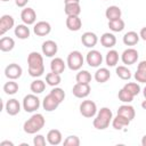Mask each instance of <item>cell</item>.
Instances as JSON below:
<instances>
[{
    "mask_svg": "<svg viewBox=\"0 0 146 146\" xmlns=\"http://www.w3.org/2000/svg\"><path fill=\"white\" fill-rule=\"evenodd\" d=\"M44 124H46V120L43 115L40 113H35L24 122L23 130L29 135H34L38 131H40L44 127Z\"/></svg>",
    "mask_w": 146,
    "mask_h": 146,
    "instance_id": "cell-3",
    "label": "cell"
},
{
    "mask_svg": "<svg viewBox=\"0 0 146 146\" xmlns=\"http://www.w3.org/2000/svg\"><path fill=\"white\" fill-rule=\"evenodd\" d=\"M105 1H106V0H105Z\"/></svg>",
    "mask_w": 146,
    "mask_h": 146,
    "instance_id": "cell-51",
    "label": "cell"
},
{
    "mask_svg": "<svg viewBox=\"0 0 146 146\" xmlns=\"http://www.w3.org/2000/svg\"><path fill=\"white\" fill-rule=\"evenodd\" d=\"M75 80L79 83H90L91 74L86 70H79V72L75 75Z\"/></svg>",
    "mask_w": 146,
    "mask_h": 146,
    "instance_id": "cell-36",
    "label": "cell"
},
{
    "mask_svg": "<svg viewBox=\"0 0 146 146\" xmlns=\"http://www.w3.org/2000/svg\"><path fill=\"white\" fill-rule=\"evenodd\" d=\"M135 79L137 82L146 83V60L139 62L137 66V71L135 73Z\"/></svg>",
    "mask_w": 146,
    "mask_h": 146,
    "instance_id": "cell-21",
    "label": "cell"
},
{
    "mask_svg": "<svg viewBox=\"0 0 146 146\" xmlns=\"http://www.w3.org/2000/svg\"><path fill=\"white\" fill-rule=\"evenodd\" d=\"M121 15H122V11H121L120 7H117V6H110L105 10V16L108 21L119 19V18H121Z\"/></svg>",
    "mask_w": 146,
    "mask_h": 146,
    "instance_id": "cell-28",
    "label": "cell"
},
{
    "mask_svg": "<svg viewBox=\"0 0 146 146\" xmlns=\"http://www.w3.org/2000/svg\"><path fill=\"white\" fill-rule=\"evenodd\" d=\"M21 19L23 21L24 24L26 25H32L35 23L36 21V13L34 11L33 8L31 7H27V8H24L21 13Z\"/></svg>",
    "mask_w": 146,
    "mask_h": 146,
    "instance_id": "cell-14",
    "label": "cell"
},
{
    "mask_svg": "<svg viewBox=\"0 0 146 146\" xmlns=\"http://www.w3.org/2000/svg\"><path fill=\"white\" fill-rule=\"evenodd\" d=\"M115 73H116V75H117L121 80L127 81V80H130V79H131V71H130L127 66H124V65L117 66V67L115 68Z\"/></svg>",
    "mask_w": 146,
    "mask_h": 146,
    "instance_id": "cell-33",
    "label": "cell"
},
{
    "mask_svg": "<svg viewBox=\"0 0 146 146\" xmlns=\"http://www.w3.org/2000/svg\"><path fill=\"white\" fill-rule=\"evenodd\" d=\"M105 62H106V65L110 66V67H114L116 66L117 62H119V52L114 49H111L110 51H107L106 54V57H105Z\"/></svg>",
    "mask_w": 146,
    "mask_h": 146,
    "instance_id": "cell-31",
    "label": "cell"
},
{
    "mask_svg": "<svg viewBox=\"0 0 146 146\" xmlns=\"http://www.w3.org/2000/svg\"><path fill=\"white\" fill-rule=\"evenodd\" d=\"M46 82H47V84H49L50 87H57V86L62 82L60 74L54 73V72L47 73V75H46Z\"/></svg>",
    "mask_w": 146,
    "mask_h": 146,
    "instance_id": "cell-34",
    "label": "cell"
},
{
    "mask_svg": "<svg viewBox=\"0 0 146 146\" xmlns=\"http://www.w3.org/2000/svg\"><path fill=\"white\" fill-rule=\"evenodd\" d=\"M129 123H130V120H128L127 117H124L120 114H116V116L113 117V120H112V127L115 130H122L123 128L128 127Z\"/></svg>",
    "mask_w": 146,
    "mask_h": 146,
    "instance_id": "cell-25",
    "label": "cell"
},
{
    "mask_svg": "<svg viewBox=\"0 0 146 146\" xmlns=\"http://www.w3.org/2000/svg\"><path fill=\"white\" fill-rule=\"evenodd\" d=\"M138 57H139V54L135 48H128L122 52L121 60L125 65H133L135 63H137Z\"/></svg>",
    "mask_w": 146,
    "mask_h": 146,
    "instance_id": "cell-8",
    "label": "cell"
},
{
    "mask_svg": "<svg viewBox=\"0 0 146 146\" xmlns=\"http://www.w3.org/2000/svg\"><path fill=\"white\" fill-rule=\"evenodd\" d=\"M80 113L82 116L84 117H94L96 114H97V105L94 100H83L81 104H80Z\"/></svg>",
    "mask_w": 146,
    "mask_h": 146,
    "instance_id": "cell-6",
    "label": "cell"
},
{
    "mask_svg": "<svg viewBox=\"0 0 146 146\" xmlns=\"http://www.w3.org/2000/svg\"><path fill=\"white\" fill-rule=\"evenodd\" d=\"M83 63H84L83 56H82V54L79 50H73V51H71L68 54L66 64H67V66H68L70 70H72V71H79L82 67Z\"/></svg>",
    "mask_w": 146,
    "mask_h": 146,
    "instance_id": "cell-4",
    "label": "cell"
},
{
    "mask_svg": "<svg viewBox=\"0 0 146 146\" xmlns=\"http://www.w3.org/2000/svg\"><path fill=\"white\" fill-rule=\"evenodd\" d=\"M15 47V40L10 36H2L0 39V50L3 52L11 51Z\"/></svg>",
    "mask_w": 146,
    "mask_h": 146,
    "instance_id": "cell-30",
    "label": "cell"
},
{
    "mask_svg": "<svg viewBox=\"0 0 146 146\" xmlns=\"http://www.w3.org/2000/svg\"><path fill=\"white\" fill-rule=\"evenodd\" d=\"M74 2L80 3V0H64V3H74Z\"/></svg>",
    "mask_w": 146,
    "mask_h": 146,
    "instance_id": "cell-46",
    "label": "cell"
},
{
    "mask_svg": "<svg viewBox=\"0 0 146 146\" xmlns=\"http://www.w3.org/2000/svg\"><path fill=\"white\" fill-rule=\"evenodd\" d=\"M65 67H66L65 62H64L62 58H59V57H55V58L51 59V62H50V70H51V72H54V73L62 74V73L64 72Z\"/></svg>",
    "mask_w": 146,
    "mask_h": 146,
    "instance_id": "cell-24",
    "label": "cell"
},
{
    "mask_svg": "<svg viewBox=\"0 0 146 146\" xmlns=\"http://www.w3.org/2000/svg\"><path fill=\"white\" fill-rule=\"evenodd\" d=\"M100 43L105 48H113L116 43V38L113 33L106 32L100 36Z\"/></svg>",
    "mask_w": 146,
    "mask_h": 146,
    "instance_id": "cell-27",
    "label": "cell"
},
{
    "mask_svg": "<svg viewBox=\"0 0 146 146\" xmlns=\"http://www.w3.org/2000/svg\"><path fill=\"white\" fill-rule=\"evenodd\" d=\"M133 95L132 94H130L128 90H125L124 88H122V89H120L119 90V94H117V98H119V100H121L122 103H131L132 100H133Z\"/></svg>",
    "mask_w": 146,
    "mask_h": 146,
    "instance_id": "cell-38",
    "label": "cell"
},
{
    "mask_svg": "<svg viewBox=\"0 0 146 146\" xmlns=\"http://www.w3.org/2000/svg\"><path fill=\"white\" fill-rule=\"evenodd\" d=\"M14 33H15V35H16L18 39H21V40L29 39V38H30V34H31L30 29L27 27L26 24H18V25L15 27Z\"/></svg>",
    "mask_w": 146,
    "mask_h": 146,
    "instance_id": "cell-26",
    "label": "cell"
},
{
    "mask_svg": "<svg viewBox=\"0 0 146 146\" xmlns=\"http://www.w3.org/2000/svg\"><path fill=\"white\" fill-rule=\"evenodd\" d=\"M124 26H125V24H124V21L122 18L108 21V27L112 32H121V31H123Z\"/></svg>",
    "mask_w": 146,
    "mask_h": 146,
    "instance_id": "cell-35",
    "label": "cell"
},
{
    "mask_svg": "<svg viewBox=\"0 0 146 146\" xmlns=\"http://www.w3.org/2000/svg\"><path fill=\"white\" fill-rule=\"evenodd\" d=\"M139 36H140L144 41H146V26H144V27L140 30V32H139Z\"/></svg>",
    "mask_w": 146,
    "mask_h": 146,
    "instance_id": "cell-44",
    "label": "cell"
},
{
    "mask_svg": "<svg viewBox=\"0 0 146 146\" xmlns=\"http://www.w3.org/2000/svg\"><path fill=\"white\" fill-rule=\"evenodd\" d=\"M113 120V113L108 107H102L97 114L96 117L92 121V125L97 130H105L108 128L110 123H112Z\"/></svg>",
    "mask_w": 146,
    "mask_h": 146,
    "instance_id": "cell-2",
    "label": "cell"
},
{
    "mask_svg": "<svg viewBox=\"0 0 146 146\" xmlns=\"http://www.w3.org/2000/svg\"><path fill=\"white\" fill-rule=\"evenodd\" d=\"M41 50L46 57H54L58 51V46L52 40H46L41 46Z\"/></svg>",
    "mask_w": 146,
    "mask_h": 146,
    "instance_id": "cell-13",
    "label": "cell"
},
{
    "mask_svg": "<svg viewBox=\"0 0 146 146\" xmlns=\"http://www.w3.org/2000/svg\"><path fill=\"white\" fill-rule=\"evenodd\" d=\"M141 145H143V146H146V135L141 138Z\"/></svg>",
    "mask_w": 146,
    "mask_h": 146,
    "instance_id": "cell-47",
    "label": "cell"
},
{
    "mask_svg": "<svg viewBox=\"0 0 146 146\" xmlns=\"http://www.w3.org/2000/svg\"><path fill=\"white\" fill-rule=\"evenodd\" d=\"M33 32L38 36H46L51 32V25L46 21H40L34 24Z\"/></svg>",
    "mask_w": 146,
    "mask_h": 146,
    "instance_id": "cell-12",
    "label": "cell"
},
{
    "mask_svg": "<svg viewBox=\"0 0 146 146\" xmlns=\"http://www.w3.org/2000/svg\"><path fill=\"white\" fill-rule=\"evenodd\" d=\"M50 92L51 94H54L57 98H58V100L62 103L63 100H64V98H65V91L62 89V88H58V87H55V88H52L51 90H50Z\"/></svg>",
    "mask_w": 146,
    "mask_h": 146,
    "instance_id": "cell-41",
    "label": "cell"
},
{
    "mask_svg": "<svg viewBox=\"0 0 146 146\" xmlns=\"http://www.w3.org/2000/svg\"><path fill=\"white\" fill-rule=\"evenodd\" d=\"M143 94H144V97L146 98V87L144 88V90H143Z\"/></svg>",
    "mask_w": 146,
    "mask_h": 146,
    "instance_id": "cell-49",
    "label": "cell"
},
{
    "mask_svg": "<svg viewBox=\"0 0 146 146\" xmlns=\"http://www.w3.org/2000/svg\"><path fill=\"white\" fill-rule=\"evenodd\" d=\"M64 146H79L80 145V138L78 136H68L63 141Z\"/></svg>",
    "mask_w": 146,
    "mask_h": 146,
    "instance_id": "cell-40",
    "label": "cell"
},
{
    "mask_svg": "<svg viewBox=\"0 0 146 146\" xmlns=\"http://www.w3.org/2000/svg\"><path fill=\"white\" fill-rule=\"evenodd\" d=\"M5 110H6L8 115L15 116L21 112V104H19V102L17 99L11 98V99L7 100V103L5 105Z\"/></svg>",
    "mask_w": 146,
    "mask_h": 146,
    "instance_id": "cell-17",
    "label": "cell"
},
{
    "mask_svg": "<svg viewBox=\"0 0 146 146\" xmlns=\"http://www.w3.org/2000/svg\"><path fill=\"white\" fill-rule=\"evenodd\" d=\"M95 80L98 82V83H105L110 80L111 78V72L108 68L106 67H100L98 68L96 72H95Z\"/></svg>",
    "mask_w": 146,
    "mask_h": 146,
    "instance_id": "cell-22",
    "label": "cell"
},
{
    "mask_svg": "<svg viewBox=\"0 0 146 146\" xmlns=\"http://www.w3.org/2000/svg\"><path fill=\"white\" fill-rule=\"evenodd\" d=\"M0 146H14V143L9 140H3L0 143Z\"/></svg>",
    "mask_w": 146,
    "mask_h": 146,
    "instance_id": "cell-45",
    "label": "cell"
},
{
    "mask_svg": "<svg viewBox=\"0 0 146 146\" xmlns=\"http://www.w3.org/2000/svg\"><path fill=\"white\" fill-rule=\"evenodd\" d=\"M33 145L34 146H44L46 145V138L42 135H36L33 138Z\"/></svg>",
    "mask_w": 146,
    "mask_h": 146,
    "instance_id": "cell-42",
    "label": "cell"
},
{
    "mask_svg": "<svg viewBox=\"0 0 146 146\" xmlns=\"http://www.w3.org/2000/svg\"><path fill=\"white\" fill-rule=\"evenodd\" d=\"M40 107V99L35 94H29L23 98V108L25 112L32 113Z\"/></svg>",
    "mask_w": 146,
    "mask_h": 146,
    "instance_id": "cell-5",
    "label": "cell"
},
{
    "mask_svg": "<svg viewBox=\"0 0 146 146\" xmlns=\"http://www.w3.org/2000/svg\"><path fill=\"white\" fill-rule=\"evenodd\" d=\"M90 91H91V88H90L89 83H79V82H76L72 88V94L76 98H86V97L89 96Z\"/></svg>",
    "mask_w": 146,
    "mask_h": 146,
    "instance_id": "cell-10",
    "label": "cell"
},
{
    "mask_svg": "<svg viewBox=\"0 0 146 146\" xmlns=\"http://www.w3.org/2000/svg\"><path fill=\"white\" fill-rule=\"evenodd\" d=\"M139 39H140V36H139V34H138L137 32H135V31H129V32H127V33L123 35L122 41H123V43H124L125 46L132 47V46H135V44L138 43Z\"/></svg>",
    "mask_w": 146,
    "mask_h": 146,
    "instance_id": "cell-23",
    "label": "cell"
},
{
    "mask_svg": "<svg viewBox=\"0 0 146 146\" xmlns=\"http://www.w3.org/2000/svg\"><path fill=\"white\" fill-rule=\"evenodd\" d=\"M123 88L125 90H128L130 94H132L133 96H137L139 92H140V86L136 82H128L123 86Z\"/></svg>",
    "mask_w": 146,
    "mask_h": 146,
    "instance_id": "cell-39",
    "label": "cell"
},
{
    "mask_svg": "<svg viewBox=\"0 0 146 146\" xmlns=\"http://www.w3.org/2000/svg\"><path fill=\"white\" fill-rule=\"evenodd\" d=\"M30 89H31V91H32L33 94H35V95L41 94V92H43L44 89H46V83H44V81H42V80H40V79H36V80H34V81L31 82Z\"/></svg>",
    "mask_w": 146,
    "mask_h": 146,
    "instance_id": "cell-32",
    "label": "cell"
},
{
    "mask_svg": "<svg viewBox=\"0 0 146 146\" xmlns=\"http://www.w3.org/2000/svg\"><path fill=\"white\" fill-rule=\"evenodd\" d=\"M64 11L66 16H79L81 14V6L78 2L74 3H65Z\"/></svg>",
    "mask_w": 146,
    "mask_h": 146,
    "instance_id": "cell-29",
    "label": "cell"
},
{
    "mask_svg": "<svg viewBox=\"0 0 146 146\" xmlns=\"http://www.w3.org/2000/svg\"><path fill=\"white\" fill-rule=\"evenodd\" d=\"M1 1H3V2H6V1H10V0H1Z\"/></svg>",
    "mask_w": 146,
    "mask_h": 146,
    "instance_id": "cell-50",
    "label": "cell"
},
{
    "mask_svg": "<svg viewBox=\"0 0 146 146\" xmlns=\"http://www.w3.org/2000/svg\"><path fill=\"white\" fill-rule=\"evenodd\" d=\"M66 27L70 31L76 32L82 27V21L79 16H67L66 18Z\"/></svg>",
    "mask_w": 146,
    "mask_h": 146,
    "instance_id": "cell-19",
    "label": "cell"
},
{
    "mask_svg": "<svg viewBox=\"0 0 146 146\" xmlns=\"http://www.w3.org/2000/svg\"><path fill=\"white\" fill-rule=\"evenodd\" d=\"M18 83L15 82V80H9L3 84V91L7 95H15L18 91Z\"/></svg>",
    "mask_w": 146,
    "mask_h": 146,
    "instance_id": "cell-37",
    "label": "cell"
},
{
    "mask_svg": "<svg viewBox=\"0 0 146 146\" xmlns=\"http://www.w3.org/2000/svg\"><path fill=\"white\" fill-rule=\"evenodd\" d=\"M141 107H143L144 110H146V98H145V100L141 103Z\"/></svg>",
    "mask_w": 146,
    "mask_h": 146,
    "instance_id": "cell-48",
    "label": "cell"
},
{
    "mask_svg": "<svg viewBox=\"0 0 146 146\" xmlns=\"http://www.w3.org/2000/svg\"><path fill=\"white\" fill-rule=\"evenodd\" d=\"M27 65H29V74L32 78H39L44 73L43 57L38 51H32L29 54Z\"/></svg>",
    "mask_w": 146,
    "mask_h": 146,
    "instance_id": "cell-1",
    "label": "cell"
},
{
    "mask_svg": "<svg viewBox=\"0 0 146 146\" xmlns=\"http://www.w3.org/2000/svg\"><path fill=\"white\" fill-rule=\"evenodd\" d=\"M29 1H30V0H15V3H16L17 7L23 8V7H25V6L27 5Z\"/></svg>",
    "mask_w": 146,
    "mask_h": 146,
    "instance_id": "cell-43",
    "label": "cell"
},
{
    "mask_svg": "<svg viewBox=\"0 0 146 146\" xmlns=\"http://www.w3.org/2000/svg\"><path fill=\"white\" fill-rule=\"evenodd\" d=\"M59 104H60V102L58 100V98L54 94H51V92H49L43 98V100H42V107L47 112H52V111L57 110V107L59 106Z\"/></svg>",
    "mask_w": 146,
    "mask_h": 146,
    "instance_id": "cell-7",
    "label": "cell"
},
{
    "mask_svg": "<svg viewBox=\"0 0 146 146\" xmlns=\"http://www.w3.org/2000/svg\"><path fill=\"white\" fill-rule=\"evenodd\" d=\"M117 114L127 117L128 120L132 121L136 116V111L135 108L131 106V105H128V104H124V105H121L119 108H117Z\"/></svg>",
    "mask_w": 146,
    "mask_h": 146,
    "instance_id": "cell-20",
    "label": "cell"
},
{
    "mask_svg": "<svg viewBox=\"0 0 146 146\" xmlns=\"http://www.w3.org/2000/svg\"><path fill=\"white\" fill-rule=\"evenodd\" d=\"M47 141L50 145H52V146L59 145L63 141L62 132L58 129H51V130H49L48 133H47Z\"/></svg>",
    "mask_w": 146,
    "mask_h": 146,
    "instance_id": "cell-18",
    "label": "cell"
},
{
    "mask_svg": "<svg viewBox=\"0 0 146 146\" xmlns=\"http://www.w3.org/2000/svg\"><path fill=\"white\" fill-rule=\"evenodd\" d=\"M86 60L90 67H98V66H100V64L103 62V56L98 50L92 49V50L88 51Z\"/></svg>",
    "mask_w": 146,
    "mask_h": 146,
    "instance_id": "cell-11",
    "label": "cell"
},
{
    "mask_svg": "<svg viewBox=\"0 0 146 146\" xmlns=\"http://www.w3.org/2000/svg\"><path fill=\"white\" fill-rule=\"evenodd\" d=\"M81 42L87 48H94L98 42V36L94 32H84L81 35Z\"/></svg>",
    "mask_w": 146,
    "mask_h": 146,
    "instance_id": "cell-16",
    "label": "cell"
},
{
    "mask_svg": "<svg viewBox=\"0 0 146 146\" xmlns=\"http://www.w3.org/2000/svg\"><path fill=\"white\" fill-rule=\"evenodd\" d=\"M15 25V19L10 15H2L0 18V35H3L7 31L13 29Z\"/></svg>",
    "mask_w": 146,
    "mask_h": 146,
    "instance_id": "cell-15",
    "label": "cell"
},
{
    "mask_svg": "<svg viewBox=\"0 0 146 146\" xmlns=\"http://www.w3.org/2000/svg\"><path fill=\"white\" fill-rule=\"evenodd\" d=\"M22 73H23L22 67L18 64H16V63H11V64L7 65L6 68H5V75L9 80H17V79H19L22 76Z\"/></svg>",
    "mask_w": 146,
    "mask_h": 146,
    "instance_id": "cell-9",
    "label": "cell"
}]
</instances>
